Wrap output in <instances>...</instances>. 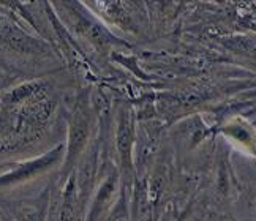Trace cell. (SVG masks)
Returning <instances> with one entry per match:
<instances>
[{
  "mask_svg": "<svg viewBox=\"0 0 256 221\" xmlns=\"http://www.w3.org/2000/svg\"><path fill=\"white\" fill-rule=\"evenodd\" d=\"M51 162H52V156H46L42 160H36L34 163H27L19 169L12 170L10 174L0 177V185H10V184H16V182H21V180H26L30 176H34L35 172H38V170L46 168Z\"/></svg>",
  "mask_w": 256,
  "mask_h": 221,
  "instance_id": "6da1fadb",
  "label": "cell"
},
{
  "mask_svg": "<svg viewBox=\"0 0 256 221\" xmlns=\"http://www.w3.org/2000/svg\"><path fill=\"white\" fill-rule=\"evenodd\" d=\"M73 215H74V193H73V190H70V186H68L64 196V200H62V206L58 208L57 221H73Z\"/></svg>",
  "mask_w": 256,
  "mask_h": 221,
  "instance_id": "7a4b0ae2",
  "label": "cell"
},
{
  "mask_svg": "<svg viewBox=\"0 0 256 221\" xmlns=\"http://www.w3.org/2000/svg\"><path fill=\"white\" fill-rule=\"evenodd\" d=\"M19 221H43L42 212L35 207H22L19 212Z\"/></svg>",
  "mask_w": 256,
  "mask_h": 221,
  "instance_id": "3957f363",
  "label": "cell"
}]
</instances>
